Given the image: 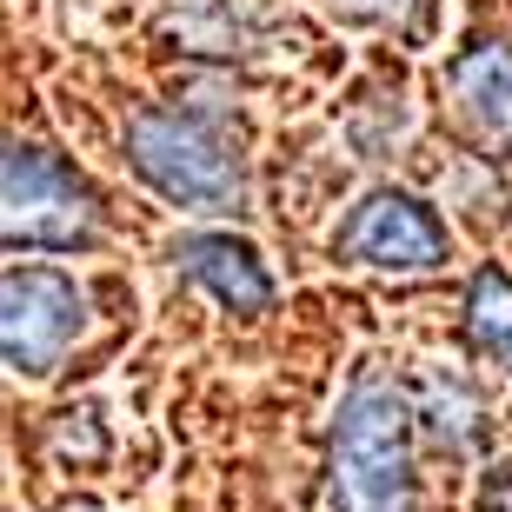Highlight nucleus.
<instances>
[{"label":"nucleus","mask_w":512,"mask_h":512,"mask_svg":"<svg viewBox=\"0 0 512 512\" xmlns=\"http://www.w3.org/2000/svg\"><path fill=\"white\" fill-rule=\"evenodd\" d=\"M459 120L486 140H512V40H479L446 67Z\"/></svg>","instance_id":"obj_7"},{"label":"nucleus","mask_w":512,"mask_h":512,"mask_svg":"<svg viewBox=\"0 0 512 512\" xmlns=\"http://www.w3.org/2000/svg\"><path fill=\"white\" fill-rule=\"evenodd\" d=\"M127 160L160 200L187 213H233L247 193L233 133L193 107H140L127 120Z\"/></svg>","instance_id":"obj_2"},{"label":"nucleus","mask_w":512,"mask_h":512,"mask_svg":"<svg viewBox=\"0 0 512 512\" xmlns=\"http://www.w3.org/2000/svg\"><path fill=\"white\" fill-rule=\"evenodd\" d=\"M340 253L360 266H380V273H433V266H446L453 240H446V220L426 200L366 193L353 207V220L340 227Z\"/></svg>","instance_id":"obj_5"},{"label":"nucleus","mask_w":512,"mask_h":512,"mask_svg":"<svg viewBox=\"0 0 512 512\" xmlns=\"http://www.w3.org/2000/svg\"><path fill=\"white\" fill-rule=\"evenodd\" d=\"M340 14H353V20H380V27H399V34H426V14H433V0H340Z\"/></svg>","instance_id":"obj_10"},{"label":"nucleus","mask_w":512,"mask_h":512,"mask_svg":"<svg viewBox=\"0 0 512 512\" xmlns=\"http://www.w3.org/2000/svg\"><path fill=\"white\" fill-rule=\"evenodd\" d=\"M413 406L393 380L360 373L333 426V506L340 512H413Z\"/></svg>","instance_id":"obj_1"},{"label":"nucleus","mask_w":512,"mask_h":512,"mask_svg":"<svg viewBox=\"0 0 512 512\" xmlns=\"http://www.w3.org/2000/svg\"><path fill=\"white\" fill-rule=\"evenodd\" d=\"M486 512H512V466L486 473Z\"/></svg>","instance_id":"obj_12"},{"label":"nucleus","mask_w":512,"mask_h":512,"mask_svg":"<svg viewBox=\"0 0 512 512\" xmlns=\"http://www.w3.org/2000/svg\"><path fill=\"white\" fill-rule=\"evenodd\" d=\"M87 333V293L60 266H7L0 273V366L47 380Z\"/></svg>","instance_id":"obj_4"},{"label":"nucleus","mask_w":512,"mask_h":512,"mask_svg":"<svg viewBox=\"0 0 512 512\" xmlns=\"http://www.w3.org/2000/svg\"><path fill=\"white\" fill-rule=\"evenodd\" d=\"M419 419L433 426L446 446H473L479 439V426H486V413H479V399H473V386L466 380H426V393H419Z\"/></svg>","instance_id":"obj_9"},{"label":"nucleus","mask_w":512,"mask_h":512,"mask_svg":"<svg viewBox=\"0 0 512 512\" xmlns=\"http://www.w3.org/2000/svg\"><path fill=\"white\" fill-rule=\"evenodd\" d=\"M100 240V193L87 173L67 167L54 147L0 140V247H94Z\"/></svg>","instance_id":"obj_3"},{"label":"nucleus","mask_w":512,"mask_h":512,"mask_svg":"<svg viewBox=\"0 0 512 512\" xmlns=\"http://www.w3.org/2000/svg\"><path fill=\"white\" fill-rule=\"evenodd\" d=\"M173 266L207 286L227 313H247V320L253 313H273V273L233 233H187V240H173Z\"/></svg>","instance_id":"obj_6"},{"label":"nucleus","mask_w":512,"mask_h":512,"mask_svg":"<svg viewBox=\"0 0 512 512\" xmlns=\"http://www.w3.org/2000/svg\"><path fill=\"white\" fill-rule=\"evenodd\" d=\"M466 333L493 366L512 373V273L499 266H479L473 286H466Z\"/></svg>","instance_id":"obj_8"},{"label":"nucleus","mask_w":512,"mask_h":512,"mask_svg":"<svg viewBox=\"0 0 512 512\" xmlns=\"http://www.w3.org/2000/svg\"><path fill=\"white\" fill-rule=\"evenodd\" d=\"M54 446H60L67 459H100V453H107L100 413H94V406H80V413H60V426H54Z\"/></svg>","instance_id":"obj_11"}]
</instances>
